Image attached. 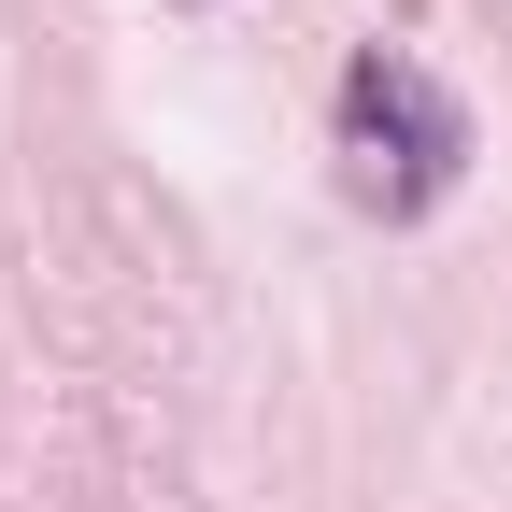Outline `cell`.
<instances>
[{"label":"cell","instance_id":"6da1fadb","mask_svg":"<svg viewBox=\"0 0 512 512\" xmlns=\"http://www.w3.org/2000/svg\"><path fill=\"white\" fill-rule=\"evenodd\" d=\"M328 128H342V200L384 214V228H413V214H441V200L470 185V100L441 86L427 57H399V43L342 57Z\"/></svg>","mask_w":512,"mask_h":512}]
</instances>
